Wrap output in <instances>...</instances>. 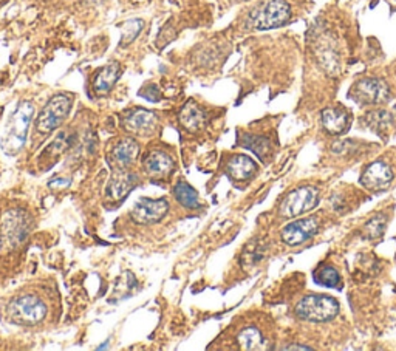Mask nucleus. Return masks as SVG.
Instances as JSON below:
<instances>
[{
    "label": "nucleus",
    "instance_id": "nucleus-1",
    "mask_svg": "<svg viewBox=\"0 0 396 351\" xmlns=\"http://www.w3.org/2000/svg\"><path fill=\"white\" fill-rule=\"evenodd\" d=\"M35 113V105L30 101H22L19 102L18 109L14 110L8 126L5 129V136L2 140V149L6 155H18L22 147L25 145L27 141V133L30 129V122L33 119Z\"/></svg>",
    "mask_w": 396,
    "mask_h": 351
},
{
    "label": "nucleus",
    "instance_id": "nucleus-2",
    "mask_svg": "<svg viewBox=\"0 0 396 351\" xmlns=\"http://www.w3.org/2000/svg\"><path fill=\"white\" fill-rule=\"evenodd\" d=\"M8 317L16 323L35 326L44 319L48 314V307L42 297L36 294H23V296L16 297L10 302L6 308Z\"/></svg>",
    "mask_w": 396,
    "mask_h": 351
},
{
    "label": "nucleus",
    "instance_id": "nucleus-3",
    "mask_svg": "<svg viewBox=\"0 0 396 351\" xmlns=\"http://www.w3.org/2000/svg\"><path fill=\"white\" fill-rule=\"evenodd\" d=\"M339 314V302L333 297L311 294L296 305V316L306 322H330Z\"/></svg>",
    "mask_w": 396,
    "mask_h": 351
},
{
    "label": "nucleus",
    "instance_id": "nucleus-4",
    "mask_svg": "<svg viewBox=\"0 0 396 351\" xmlns=\"http://www.w3.org/2000/svg\"><path fill=\"white\" fill-rule=\"evenodd\" d=\"M73 100L68 95H56L47 102L44 110L36 121V129L39 133H52L59 129L67 119L71 110Z\"/></svg>",
    "mask_w": 396,
    "mask_h": 351
},
{
    "label": "nucleus",
    "instance_id": "nucleus-5",
    "mask_svg": "<svg viewBox=\"0 0 396 351\" xmlns=\"http://www.w3.org/2000/svg\"><path fill=\"white\" fill-rule=\"evenodd\" d=\"M291 18V8L285 0H270L249 16V23L256 30H272L285 25Z\"/></svg>",
    "mask_w": 396,
    "mask_h": 351
},
{
    "label": "nucleus",
    "instance_id": "nucleus-6",
    "mask_svg": "<svg viewBox=\"0 0 396 351\" xmlns=\"http://www.w3.org/2000/svg\"><path fill=\"white\" fill-rule=\"evenodd\" d=\"M319 191L313 186H304L289 192L280 205V214L287 218H293L310 212L319 205Z\"/></svg>",
    "mask_w": 396,
    "mask_h": 351
},
{
    "label": "nucleus",
    "instance_id": "nucleus-7",
    "mask_svg": "<svg viewBox=\"0 0 396 351\" xmlns=\"http://www.w3.org/2000/svg\"><path fill=\"white\" fill-rule=\"evenodd\" d=\"M350 96L359 104H384L390 100V88L383 79L367 78L353 85Z\"/></svg>",
    "mask_w": 396,
    "mask_h": 351
},
{
    "label": "nucleus",
    "instance_id": "nucleus-8",
    "mask_svg": "<svg viewBox=\"0 0 396 351\" xmlns=\"http://www.w3.org/2000/svg\"><path fill=\"white\" fill-rule=\"evenodd\" d=\"M31 220L27 212L20 209L8 210L2 220V235L6 243L11 246H18L23 240L27 239L30 232Z\"/></svg>",
    "mask_w": 396,
    "mask_h": 351
},
{
    "label": "nucleus",
    "instance_id": "nucleus-9",
    "mask_svg": "<svg viewBox=\"0 0 396 351\" xmlns=\"http://www.w3.org/2000/svg\"><path fill=\"white\" fill-rule=\"evenodd\" d=\"M158 117L150 110L136 109L123 119V127L127 133L140 138H149L157 133Z\"/></svg>",
    "mask_w": 396,
    "mask_h": 351
},
{
    "label": "nucleus",
    "instance_id": "nucleus-10",
    "mask_svg": "<svg viewBox=\"0 0 396 351\" xmlns=\"http://www.w3.org/2000/svg\"><path fill=\"white\" fill-rule=\"evenodd\" d=\"M169 210V203L164 198L152 200V198H141L133 206L131 215L135 223L140 225H152L158 223L163 220Z\"/></svg>",
    "mask_w": 396,
    "mask_h": 351
},
{
    "label": "nucleus",
    "instance_id": "nucleus-11",
    "mask_svg": "<svg viewBox=\"0 0 396 351\" xmlns=\"http://www.w3.org/2000/svg\"><path fill=\"white\" fill-rule=\"evenodd\" d=\"M319 231V222L316 217L302 218L297 222L289 223L282 230V240H284L289 246H297L313 239Z\"/></svg>",
    "mask_w": 396,
    "mask_h": 351
},
{
    "label": "nucleus",
    "instance_id": "nucleus-12",
    "mask_svg": "<svg viewBox=\"0 0 396 351\" xmlns=\"http://www.w3.org/2000/svg\"><path fill=\"white\" fill-rule=\"evenodd\" d=\"M393 179L392 169L383 161L371 162L367 169L364 170L361 177V184L370 191H383L389 187Z\"/></svg>",
    "mask_w": 396,
    "mask_h": 351
},
{
    "label": "nucleus",
    "instance_id": "nucleus-13",
    "mask_svg": "<svg viewBox=\"0 0 396 351\" xmlns=\"http://www.w3.org/2000/svg\"><path fill=\"white\" fill-rule=\"evenodd\" d=\"M121 76V65L118 62H110L106 67L101 69L93 79V90L98 96H106L115 87L116 81Z\"/></svg>",
    "mask_w": 396,
    "mask_h": 351
},
{
    "label": "nucleus",
    "instance_id": "nucleus-14",
    "mask_svg": "<svg viewBox=\"0 0 396 351\" xmlns=\"http://www.w3.org/2000/svg\"><path fill=\"white\" fill-rule=\"evenodd\" d=\"M175 167L174 160L169 157L167 153L161 152V150H155L148 155V158L144 160V169L145 174L153 177V178H161V177H167L169 174L172 172Z\"/></svg>",
    "mask_w": 396,
    "mask_h": 351
},
{
    "label": "nucleus",
    "instance_id": "nucleus-15",
    "mask_svg": "<svg viewBox=\"0 0 396 351\" xmlns=\"http://www.w3.org/2000/svg\"><path fill=\"white\" fill-rule=\"evenodd\" d=\"M322 127L331 135H341L350 126L349 113L339 107H328L320 115Z\"/></svg>",
    "mask_w": 396,
    "mask_h": 351
},
{
    "label": "nucleus",
    "instance_id": "nucleus-16",
    "mask_svg": "<svg viewBox=\"0 0 396 351\" xmlns=\"http://www.w3.org/2000/svg\"><path fill=\"white\" fill-rule=\"evenodd\" d=\"M206 121H208L206 112L193 101L186 102V105L180 112L181 126L186 130H189V132H198L200 129H203L206 126Z\"/></svg>",
    "mask_w": 396,
    "mask_h": 351
},
{
    "label": "nucleus",
    "instance_id": "nucleus-17",
    "mask_svg": "<svg viewBox=\"0 0 396 351\" xmlns=\"http://www.w3.org/2000/svg\"><path fill=\"white\" fill-rule=\"evenodd\" d=\"M226 172L234 179V182H246L257 172V165L245 155H237L229 160L226 166Z\"/></svg>",
    "mask_w": 396,
    "mask_h": 351
},
{
    "label": "nucleus",
    "instance_id": "nucleus-18",
    "mask_svg": "<svg viewBox=\"0 0 396 351\" xmlns=\"http://www.w3.org/2000/svg\"><path fill=\"white\" fill-rule=\"evenodd\" d=\"M123 169H119L118 172L113 174L110 183H109V187H107L109 195L113 200L124 198L128 194V191H132V187L135 186V182H136V177L133 174H128Z\"/></svg>",
    "mask_w": 396,
    "mask_h": 351
},
{
    "label": "nucleus",
    "instance_id": "nucleus-19",
    "mask_svg": "<svg viewBox=\"0 0 396 351\" xmlns=\"http://www.w3.org/2000/svg\"><path fill=\"white\" fill-rule=\"evenodd\" d=\"M140 155V145L133 138H126L113 149V160L119 167H127L133 165Z\"/></svg>",
    "mask_w": 396,
    "mask_h": 351
},
{
    "label": "nucleus",
    "instance_id": "nucleus-20",
    "mask_svg": "<svg viewBox=\"0 0 396 351\" xmlns=\"http://www.w3.org/2000/svg\"><path fill=\"white\" fill-rule=\"evenodd\" d=\"M174 195H175L176 201H179L180 205L186 209H198L200 208L198 194L196 189H192L188 183H184V182L176 183V186L174 187Z\"/></svg>",
    "mask_w": 396,
    "mask_h": 351
},
{
    "label": "nucleus",
    "instance_id": "nucleus-21",
    "mask_svg": "<svg viewBox=\"0 0 396 351\" xmlns=\"http://www.w3.org/2000/svg\"><path fill=\"white\" fill-rule=\"evenodd\" d=\"M237 342L241 350H262L265 347L262 333L254 326H248V328L241 330L237 336Z\"/></svg>",
    "mask_w": 396,
    "mask_h": 351
},
{
    "label": "nucleus",
    "instance_id": "nucleus-22",
    "mask_svg": "<svg viewBox=\"0 0 396 351\" xmlns=\"http://www.w3.org/2000/svg\"><path fill=\"white\" fill-rule=\"evenodd\" d=\"M76 141V135L75 133H70V132H62L58 136H56V140L47 147L44 150L45 155H48L50 158H58L61 153L66 152L68 147H71Z\"/></svg>",
    "mask_w": 396,
    "mask_h": 351
},
{
    "label": "nucleus",
    "instance_id": "nucleus-23",
    "mask_svg": "<svg viewBox=\"0 0 396 351\" xmlns=\"http://www.w3.org/2000/svg\"><path fill=\"white\" fill-rule=\"evenodd\" d=\"M314 282L328 288H339L341 287V275L333 266H322L314 271Z\"/></svg>",
    "mask_w": 396,
    "mask_h": 351
},
{
    "label": "nucleus",
    "instance_id": "nucleus-24",
    "mask_svg": "<svg viewBox=\"0 0 396 351\" xmlns=\"http://www.w3.org/2000/svg\"><path fill=\"white\" fill-rule=\"evenodd\" d=\"M144 28V22L141 19H132L123 23V37H121V47H127L128 44H132L133 40L140 36V32Z\"/></svg>",
    "mask_w": 396,
    "mask_h": 351
},
{
    "label": "nucleus",
    "instance_id": "nucleus-25",
    "mask_svg": "<svg viewBox=\"0 0 396 351\" xmlns=\"http://www.w3.org/2000/svg\"><path fill=\"white\" fill-rule=\"evenodd\" d=\"M384 230H385V217L379 214V215L371 217L367 222V225L364 226V235H366L370 240H375L384 234Z\"/></svg>",
    "mask_w": 396,
    "mask_h": 351
},
{
    "label": "nucleus",
    "instance_id": "nucleus-26",
    "mask_svg": "<svg viewBox=\"0 0 396 351\" xmlns=\"http://www.w3.org/2000/svg\"><path fill=\"white\" fill-rule=\"evenodd\" d=\"M244 145L246 147V149H251L256 155H258V157H262V158L271 149V143L262 136H245Z\"/></svg>",
    "mask_w": 396,
    "mask_h": 351
},
{
    "label": "nucleus",
    "instance_id": "nucleus-27",
    "mask_svg": "<svg viewBox=\"0 0 396 351\" xmlns=\"http://www.w3.org/2000/svg\"><path fill=\"white\" fill-rule=\"evenodd\" d=\"M135 285H136V280H135L133 274L126 273L118 280L115 292H113V294H116V296H118V294H121V297H126V296H128V294H131V291H132V288L135 287Z\"/></svg>",
    "mask_w": 396,
    "mask_h": 351
},
{
    "label": "nucleus",
    "instance_id": "nucleus-28",
    "mask_svg": "<svg viewBox=\"0 0 396 351\" xmlns=\"http://www.w3.org/2000/svg\"><path fill=\"white\" fill-rule=\"evenodd\" d=\"M140 95L150 102H158L161 100V92L157 85H148L140 90Z\"/></svg>",
    "mask_w": 396,
    "mask_h": 351
},
{
    "label": "nucleus",
    "instance_id": "nucleus-29",
    "mask_svg": "<svg viewBox=\"0 0 396 351\" xmlns=\"http://www.w3.org/2000/svg\"><path fill=\"white\" fill-rule=\"evenodd\" d=\"M282 350H311L310 347H305V345H289V347H285V348H282Z\"/></svg>",
    "mask_w": 396,
    "mask_h": 351
},
{
    "label": "nucleus",
    "instance_id": "nucleus-30",
    "mask_svg": "<svg viewBox=\"0 0 396 351\" xmlns=\"http://www.w3.org/2000/svg\"><path fill=\"white\" fill-rule=\"evenodd\" d=\"M0 248H2V239H0Z\"/></svg>",
    "mask_w": 396,
    "mask_h": 351
}]
</instances>
